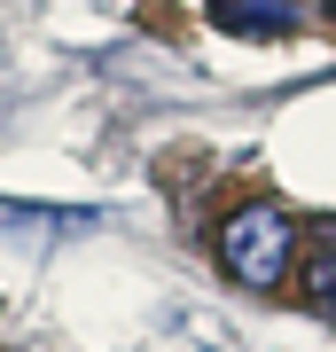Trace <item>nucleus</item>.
Wrapping results in <instances>:
<instances>
[{"label":"nucleus","mask_w":336,"mask_h":352,"mask_svg":"<svg viewBox=\"0 0 336 352\" xmlns=\"http://www.w3.org/2000/svg\"><path fill=\"white\" fill-rule=\"evenodd\" d=\"M289 258H298V219L282 204H235L219 219V266L235 274L243 289H282L289 282Z\"/></svg>","instance_id":"f257e3e1"},{"label":"nucleus","mask_w":336,"mask_h":352,"mask_svg":"<svg viewBox=\"0 0 336 352\" xmlns=\"http://www.w3.org/2000/svg\"><path fill=\"white\" fill-rule=\"evenodd\" d=\"M328 16H336V0H328Z\"/></svg>","instance_id":"20e7f679"},{"label":"nucleus","mask_w":336,"mask_h":352,"mask_svg":"<svg viewBox=\"0 0 336 352\" xmlns=\"http://www.w3.org/2000/svg\"><path fill=\"white\" fill-rule=\"evenodd\" d=\"M305 305H313L321 321H336V243L305 258Z\"/></svg>","instance_id":"7ed1b4c3"},{"label":"nucleus","mask_w":336,"mask_h":352,"mask_svg":"<svg viewBox=\"0 0 336 352\" xmlns=\"http://www.w3.org/2000/svg\"><path fill=\"white\" fill-rule=\"evenodd\" d=\"M219 32H243V39H289L298 32V0H212Z\"/></svg>","instance_id":"f03ea898"}]
</instances>
